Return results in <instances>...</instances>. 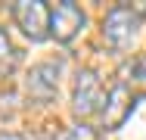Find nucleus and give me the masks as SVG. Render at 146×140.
Listing matches in <instances>:
<instances>
[{"instance_id":"8","label":"nucleus","mask_w":146,"mask_h":140,"mask_svg":"<svg viewBox=\"0 0 146 140\" xmlns=\"http://www.w3.org/2000/svg\"><path fill=\"white\" fill-rule=\"evenodd\" d=\"M62 140H96V131L90 128V125H75V128H68Z\"/></svg>"},{"instance_id":"3","label":"nucleus","mask_w":146,"mask_h":140,"mask_svg":"<svg viewBox=\"0 0 146 140\" xmlns=\"http://www.w3.org/2000/svg\"><path fill=\"white\" fill-rule=\"evenodd\" d=\"M103 109V87H100V78L96 72L90 69H81L75 75V87H72V112L78 118H90L93 112Z\"/></svg>"},{"instance_id":"5","label":"nucleus","mask_w":146,"mask_h":140,"mask_svg":"<svg viewBox=\"0 0 146 140\" xmlns=\"http://www.w3.org/2000/svg\"><path fill=\"white\" fill-rule=\"evenodd\" d=\"M134 106H137V97L131 93V87H127V84H115V87L106 93V103H103V109H100L103 128H106V131H118V128L131 118Z\"/></svg>"},{"instance_id":"9","label":"nucleus","mask_w":146,"mask_h":140,"mask_svg":"<svg viewBox=\"0 0 146 140\" xmlns=\"http://www.w3.org/2000/svg\"><path fill=\"white\" fill-rule=\"evenodd\" d=\"M134 75H137V81H143V84H146V53L140 56L137 62H134Z\"/></svg>"},{"instance_id":"6","label":"nucleus","mask_w":146,"mask_h":140,"mask_svg":"<svg viewBox=\"0 0 146 140\" xmlns=\"http://www.w3.org/2000/svg\"><path fill=\"white\" fill-rule=\"evenodd\" d=\"M59 90V62H40L25 78V93L37 103H50Z\"/></svg>"},{"instance_id":"4","label":"nucleus","mask_w":146,"mask_h":140,"mask_svg":"<svg viewBox=\"0 0 146 140\" xmlns=\"http://www.w3.org/2000/svg\"><path fill=\"white\" fill-rule=\"evenodd\" d=\"M84 22H87L84 9L72 0H62L56 6H50V37H56L59 44H72L81 34Z\"/></svg>"},{"instance_id":"10","label":"nucleus","mask_w":146,"mask_h":140,"mask_svg":"<svg viewBox=\"0 0 146 140\" xmlns=\"http://www.w3.org/2000/svg\"><path fill=\"white\" fill-rule=\"evenodd\" d=\"M0 140H25L22 134H0Z\"/></svg>"},{"instance_id":"2","label":"nucleus","mask_w":146,"mask_h":140,"mask_svg":"<svg viewBox=\"0 0 146 140\" xmlns=\"http://www.w3.org/2000/svg\"><path fill=\"white\" fill-rule=\"evenodd\" d=\"M9 13H13V22L22 28V34L28 41L40 44L50 37V6L44 0H19V3H13Z\"/></svg>"},{"instance_id":"7","label":"nucleus","mask_w":146,"mask_h":140,"mask_svg":"<svg viewBox=\"0 0 146 140\" xmlns=\"http://www.w3.org/2000/svg\"><path fill=\"white\" fill-rule=\"evenodd\" d=\"M16 59H19V50L13 47L9 34L0 28V78H3V75H9V72L16 69Z\"/></svg>"},{"instance_id":"1","label":"nucleus","mask_w":146,"mask_h":140,"mask_svg":"<svg viewBox=\"0 0 146 140\" xmlns=\"http://www.w3.org/2000/svg\"><path fill=\"white\" fill-rule=\"evenodd\" d=\"M137 28H140V16L131 9V3H118L103 19V41L112 50H127L131 41L137 37Z\"/></svg>"}]
</instances>
